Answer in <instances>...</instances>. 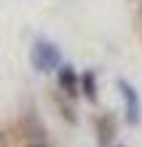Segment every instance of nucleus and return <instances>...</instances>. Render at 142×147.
Segmentation results:
<instances>
[{"mask_svg": "<svg viewBox=\"0 0 142 147\" xmlns=\"http://www.w3.org/2000/svg\"><path fill=\"white\" fill-rule=\"evenodd\" d=\"M30 62H32V67H35L38 72H54V70H59V67H62V54H59V48H56L51 40L38 38V40L32 43Z\"/></svg>", "mask_w": 142, "mask_h": 147, "instance_id": "f257e3e1", "label": "nucleus"}, {"mask_svg": "<svg viewBox=\"0 0 142 147\" xmlns=\"http://www.w3.org/2000/svg\"><path fill=\"white\" fill-rule=\"evenodd\" d=\"M118 88H121V96H123V107H126V120L131 126L139 123V112H142V105H139V96L134 91V86H129L126 80H118Z\"/></svg>", "mask_w": 142, "mask_h": 147, "instance_id": "f03ea898", "label": "nucleus"}, {"mask_svg": "<svg viewBox=\"0 0 142 147\" xmlns=\"http://www.w3.org/2000/svg\"><path fill=\"white\" fill-rule=\"evenodd\" d=\"M59 86L70 94V96H75V94L81 91V78L75 75V70L70 64H62L59 67Z\"/></svg>", "mask_w": 142, "mask_h": 147, "instance_id": "7ed1b4c3", "label": "nucleus"}, {"mask_svg": "<svg viewBox=\"0 0 142 147\" xmlns=\"http://www.w3.org/2000/svg\"><path fill=\"white\" fill-rule=\"evenodd\" d=\"M81 88H83L88 102H96V78H94V72L81 75Z\"/></svg>", "mask_w": 142, "mask_h": 147, "instance_id": "20e7f679", "label": "nucleus"}, {"mask_svg": "<svg viewBox=\"0 0 142 147\" xmlns=\"http://www.w3.org/2000/svg\"><path fill=\"white\" fill-rule=\"evenodd\" d=\"M0 147H8V139H5V134L0 131Z\"/></svg>", "mask_w": 142, "mask_h": 147, "instance_id": "39448f33", "label": "nucleus"}, {"mask_svg": "<svg viewBox=\"0 0 142 147\" xmlns=\"http://www.w3.org/2000/svg\"><path fill=\"white\" fill-rule=\"evenodd\" d=\"M27 147H46V144H27Z\"/></svg>", "mask_w": 142, "mask_h": 147, "instance_id": "423d86ee", "label": "nucleus"}, {"mask_svg": "<svg viewBox=\"0 0 142 147\" xmlns=\"http://www.w3.org/2000/svg\"><path fill=\"white\" fill-rule=\"evenodd\" d=\"M139 16H142V8H139Z\"/></svg>", "mask_w": 142, "mask_h": 147, "instance_id": "0eeeda50", "label": "nucleus"}]
</instances>
